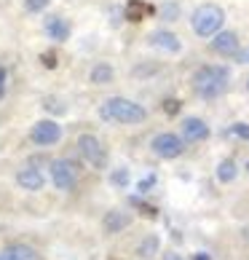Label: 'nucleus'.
I'll return each instance as SVG.
<instances>
[{"instance_id": "nucleus-29", "label": "nucleus", "mask_w": 249, "mask_h": 260, "mask_svg": "<svg viewBox=\"0 0 249 260\" xmlns=\"http://www.w3.org/2000/svg\"><path fill=\"white\" fill-rule=\"evenodd\" d=\"M238 62H241V64H249V49L238 54Z\"/></svg>"}, {"instance_id": "nucleus-6", "label": "nucleus", "mask_w": 249, "mask_h": 260, "mask_svg": "<svg viewBox=\"0 0 249 260\" xmlns=\"http://www.w3.org/2000/svg\"><path fill=\"white\" fill-rule=\"evenodd\" d=\"M51 180L59 190H70L78 182V169H75L73 161L56 158V161H51Z\"/></svg>"}, {"instance_id": "nucleus-21", "label": "nucleus", "mask_w": 249, "mask_h": 260, "mask_svg": "<svg viewBox=\"0 0 249 260\" xmlns=\"http://www.w3.org/2000/svg\"><path fill=\"white\" fill-rule=\"evenodd\" d=\"M228 134H231V137H238V140H249V123L238 121V123H233V126L228 129Z\"/></svg>"}, {"instance_id": "nucleus-2", "label": "nucleus", "mask_w": 249, "mask_h": 260, "mask_svg": "<svg viewBox=\"0 0 249 260\" xmlns=\"http://www.w3.org/2000/svg\"><path fill=\"white\" fill-rule=\"evenodd\" d=\"M99 115H102L104 121L126 123V126H131V123H142V121H145L148 118V110L142 108V105L126 100V97H110V100L102 102Z\"/></svg>"}, {"instance_id": "nucleus-20", "label": "nucleus", "mask_w": 249, "mask_h": 260, "mask_svg": "<svg viewBox=\"0 0 249 260\" xmlns=\"http://www.w3.org/2000/svg\"><path fill=\"white\" fill-rule=\"evenodd\" d=\"M177 16H180V6L177 3L161 6V19H164V22H177Z\"/></svg>"}, {"instance_id": "nucleus-23", "label": "nucleus", "mask_w": 249, "mask_h": 260, "mask_svg": "<svg viewBox=\"0 0 249 260\" xmlns=\"http://www.w3.org/2000/svg\"><path fill=\"white\" fill-rule=\"evenodd\" d=\"M180 110H183V102H180V100H174V97L164 100V113L166 115H177Z\"/></svg>"}, {"instance_id": "nucleus-7", "label": "nucleus", "mask_w": 249, "mask_h": 260, "mask_svg": "<svg viewBox=\"0 0 249 260\" xmlns=\"http://www.w3.org/2000/svg\"><path fill=\"white\" fill-rule=\"evenodd\" d=\"M30 137L35 145H41V148H49V145H56V142L62 140V126L56 121H38L32 132H30Z\"/></svg>"}, {"instance_id": "nucleus-28", "label": "nucleus", "mask_w": 249, "mask_h": 260, "mask_svg": "<svg viewBox=\"0 0 249 260\" xmlns=\"http://www.w3.org/2000/svg\"><path fill=\"white\" fill-rule=\"evenodd\" d=\"M46 108H49L51 113H64V105H59L56 100H49V105H46Z\"/></svg>"}, {"instance_id": "nucleus-22", "label": "nucleus", "mask_w": 249, "mask_h": 260, "mask_svg": "<svg viewBox=\"0 0 249 260\" xmlns=\"http://www.w3.org/2000/svg\"><path fill=\"white\" fill-rule=\"evenodd\" d=\"M49 3H51V0H24V8L30 14H41V11L49 8Z\"/></svg>"}, {"instance_id": "nucleus-24", "label": "nucleus", "mask_w": 249, "mask_h": 260, "mask_svg": "<svg viewBox=\"0 0 249 260\" xmlns=\"http://www.w3.org/2000/svg\"><path fill=\"white\" fill-rule=\"evenodd\" d=\"M131 204L137 207V209H139L145 217H156V215H158V209H156V207H150V204H142L139 199H131Z\"/></svg>"}, {"instance_id": "nucleus-34", "label": "nucleus", "mask_w": 249, "mask_h": 260, "mask_svg": "<svg viewBox=\"0 0 249 260\" xmlns=\"http://www.w3.org/2000/svg\"><path fill=\"white\" fill-rule=\"evenodd\" d=\"M246 91H249V81H246Z\"/></svg>"}, {"instance_id": "nucleus-27", "label": "nucleus", "mask_w": 249, "mask_h": 260, "mask_svg": "<svg viewBox=\"0 0 249 260\" xmlns=\"http://www.w3.org/2000/svg\"><path fill=\"white\" fill-rule=\"evenodd\" d=\"M6 81H8V75H6V67H0V100L6 97Z\"/></svg>"}, {"instance_id": "nucleus-1", "label": "nucleus", "mask_w": 249, "mask_h": 260, "mask_svg": "<svg viewBox=\"0 0 249 260\" xmlns=\"http://www.w3.org/2000/svg\"><path fill=\"white\" fill-rule=\"evenodd\" d=\"M190 83H193V91L198 97L217 100L220 94H225L228 86H231V70H228L225 64H204L193 73Z\"/></svg>"}, {"instance_id": "nucleus-11", "label": "nucleus", "mask_w": 249, "mask_h": 260, "mask_svg": "<svg viewBox=\"0 0 249 260\" xmlns=\"http://www.w3.org/2000/svg\"><path fill=\"white\" fill-rule=\"evenodd\" d=\"M156 11V8H153L150 3H145V0H129L126 6H123V19H126V22H145V19Z\"/></svg>"}, {"instance_id": "nucleus-25", "label": "nucleus", "mask_w": 249, "mask_h": 260, "mask_svg": "<svg viewBox=\"0 0 249 260\" xmlns=\"http://www.w3.org/2000/svg\"><path fill=\"white\" fill-rule=\"evenodd\" d=\"M153 185H156V175H148V177H142V180H139L137 190H139V193H148V190H150Z\"/></svg>"}, {"instance_id": "nucleus-30", "label": "nucleus", "mask_w": 249, "mask_h": 260, "mask_svg": "<svg viewBox=\"0 0 249 260\" xmlns=\"http://www.w3.org/2000/svg\"><path fill=\"white\" fill-rule=\"evenodd\" d=\"M190 260H212V255H206V252H196Z\"/></svg>"}, {"instance_id": "nucleus-32", "label": "nucleus", "mask_w": 249, "mask_h": 260, "mask_svg": "<svg viewBox=\"0 0 249 260\" xmlns=\"http://www.w3.org/2000/svg\"><path fill=\"white\" fill-rule=\"evenodd\" d=\"M166 260H183V257L180 255H166Z\"/></svg>"}, {"instance_id": "nucleus-17", "label": "nucleus", "mask_w": 249, "mask_h": 260, "mask_svg": "<svg viewBox=\"0 0 249 260\" xmlns=\"http://www.w3.org/2000/svg\"><path fill=\"white\" fill-rule=\"evenodd\" d=\"M236 175H238V167H236L233 158H223L217 164V180L220 182H233Z\"/></svg>"}, {"instance_id": "nucleus-13", "label": "nucleus", "mask_w": 249, "mask_h": 260, "mask_svg": "<svg viewBox=\"0 0 249 260\" xmlns=\"http://www.w3.org/2000/svg\"><path fill=\"white\" fill-rule=\"evenodd\" d=\"M16 182H19V188H24V190H41L43 182H46V177H43L38 169H22V172L16 175Z\"/></svg>"}, {"instance_id": "nucleus-18", "label": "nucleus", "mask_w": 249, "mask_h": 260, "mask_svg": "<svg viewBox=\"0 0 249 260\" xmlns=\"http://www.w3.org/2000/svg\"><path fill=\"white\" fill-rule=\"evenodd\" d=\"M158 247H161V239H158L156 234H150V236H145V239L139 242L137 255H142V257H150V255H156V252H158Z\"/></svg>"}, {"instance_id": "nucleus-16", "label": "nucleus", "mask_w": 249, "mask_h": 260, "mask_svg": "<svg viewBox=\"0 0 249 260\" xmlns=\"http://www.w3.org/2000/svg\"><path fill=\"white\" fill-rule=\"evenodd\" d=\"M113 78H116V70H113L108 62H99V64L91 67L89 81H91L94 86H108V83H113Z\"/></svg>"}, {"instance_id": "nucleus-3", "label": "nucleus", "mask_w": 249, "mask_h": 260, "mask_svg": "<svg viewBox=\"0 0 249 260\" xmlns=\"http://www.w3.org/2000/svg\"><path fill=\"white\" fill-rule=\"evenodd\" d=\"M225 24V11L215 3H204L198 6L193 16H190V27H193V32L201 35V38H212L215 32L223 30Z\"/></svg>"}, {"instance_id": "nucleus-10", "label": "nucleus", "mask_w": 249, "mask_h": 260, "mask_svg": "<svg viewBox=\"0 0 249 260\" xmlns=\"http://www.w3.org/2000/svg\"><path fill=\"white\" fill-rule=\"evenodd\" d=\"M209 137V126L204 118H198V115H190V118L183 121V140L188 142H204Z\"/></svg>"}, {"instance_id": "nucleus-14", "label": "nucleus", "mask_w": 249, "mask_h": 260, "mask_svg": "<svg viewBox=\"0 0 249 260\" xmlns=\"http://www.w3.org/2000/svg\"><path fill=\"white\" fill-rule=\"evenodd\" d=\"M131 223V217L126 215V212H118V209H113V212H108V215H104V231H108V234H118V231H123Z\"/></svg>"}, {"instance_id": "nucleus-8", "label": "nucleus", "mask_w": 249, "mask_h": 260, "mask_svg": "<svg viewBox=\"0 0 249 260\" xmlns=\"http://www.w3.org/2000/svg\"><path fill=\"white\" fill-rule=\"evenodd\" d=\"M209 49L220 56H236L238 54V35L233 30H220L212 35V41H209Z\"/></svg>"}, {"instance_id": "nucleus-26", "label": "nucleus", "mask_w": 249, "mask_h": 260, "mask_svg": "<svg viewBox=\"0 0 249 260\" xmlns=\"http://www.w3.org/2000/svg\"><path fill=\"white\" fill-rule=\"evenodd\" d=\"M41 62H43V67L54 70V67H56V51H43L41 54Z\"/></svg>"}, {"instance_id": "nucleus-33", "label": "nucleus", "mask_w": 249, "mask_h": 260, "mask_svg": "<svg viewBox=\"0 0 249 260\" xmlns=\"http://www.w3.org/2000/svg\"><path fill=\"white\" fill-rule=\"evenodd\" d=\"M246 172H249V161H246Z\"/></svg>"}, {"instance_id": "nucleus-15", "label": "nucleus", "mask_w": 249, "mask_h": 260, "mask_svg": "<svg viewBox=\"0 0 249 260\" xmlns=\"http://www.w3.org/2000/svg\"><path fill=\"white\" fill-rule=\"evenodd\" d=\"M0 260H38L35 249L27 247V244H11L0 252Z\"/></svg>"}, {"instance_id": "nucleus-12", "label": "nucleus", "mask_w": 249, "mask_h": 260, "mask_svg": "<svg viewBox=\"0 0 249 260\" xmlns=\"http://www.w3.org/2000/svg\"><path fill=\"white\" fill-rule=\"evenodd\" d=\"M46 35L51 38V41H67V38H70V22H67V19H62V16H49L46 19Z\"/></svg>"}, {"instance_id": "nucleus-19", "label": "nucleus", "mask_w": 249, "mask_h": 260, "mask_svg": "<svg viewBox=\"0 0 249 260\" xmlns=\"http://www.w3.org/2000/svg\"><path fill=\"white\" fill-rule=\"evenodd\" d=\"M129 169H113V175H110V182H113V185H116V188H126L129 185Z\"/></svg>"}, {"instance_id": "nucleus-5", "label": "nucleus", "mask_w": 249, "mask_h": 260, "mask_svg": "<svg viewBox=\"0 0 249 260\" xmlns=\"http://www.w3.org/2000/svg\"><path fill=\"white\" fill-rule=\"evenodd\" d=\"M78 153L83 156V161H89L91 167H97V169H102L104 161H108V153H104L102 142L94 137V134H81L78 137Z\"/></svg>"}, {"instance_id": "nucleus-9", "label": "nucleus", "mask_w": 249, "mask_h": 260, "mask_svg": "<svg viewBox=\"0 0 249 260\" xmlns=\"http://www.w3.org/2000/svg\"><path fill=\"white\" fill-rule=\"evenodd\" d=\"M148 43L153 46V49H161V51H166V54H180V51H183V41H180L174 32H169V30L150 32Z\"/></svg>"}, {"instance_id": "nucleus-31", "label": "nucleus", "mask_w": 249, "mask_h": 260, "mask_svg": "<svg viewBox=\"0 0 249 260\" xmlns=\"http://www.w3.org/2000/svg\"><path fill=\"white\" fill-rule=\"evenodd\" d=\"M244 242L249 244V228H244Z\"/></svg>"}, {"instance_id": "nucleus-4", "label": "nucleus", "mask_w": 249, "mask_h": 260, "mask_svg": "<svg viewBox=\"0 0 249 260\" xmlns=\"http://www.w3.org/2000/svg\"><path fill=\"white\" fill-rule=\"evenodd\" d=\"M150 148H153V153H156L158 158L171 161V158H180L185 153V140L177 137V134H171V132H161V134L153 137Z\"/></svg>"}]
</instances>
